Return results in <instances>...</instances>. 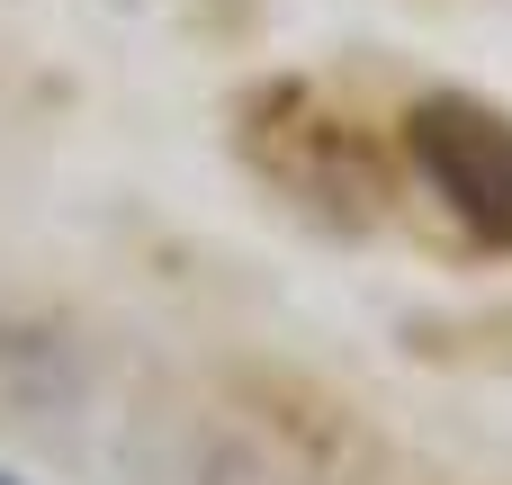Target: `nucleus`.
I'll return each mask as SVG.
<instances>
[{
	"label": "nucleus",
	"instance_id": "1",
	"mask_svg": "<svg viewBox=\"0 0 512 485\" xmlns=\"http://www.w3.org/2000/svg\"><path fill=\"white\" fill-rule=\"evenodd\" d=\"M414 171L441 189V207L468 225V243L512 252V117L468 99V90H432L405 117Z\"/></svg>",
	"mask_w": 512,
	"mask_h": 485
}]
</instances>
